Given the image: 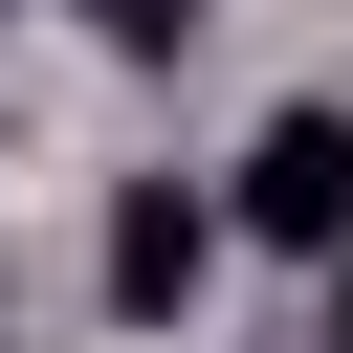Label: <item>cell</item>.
Listing matches in <instances>:
<instances>
[{
	"instance_id": "1",
	"label": "cell",
	"mask_w": 353,
	"mask_h": 353,
	"mask_svg": "<svg viewBox=\"0 0 353 353\" xmlns=\"http://www.w3.org/2000/svg\"><path fill=\"white\" fill-rule=\"evenodd\" d=\"M221 221L243 243H287V265H353V110L309 88V110H265L243 132V176H221Z\"/></svg>"
},
{
	"instance_id": "2",
	"label": "cell",
	"mask_w": 353,
	"mask_h": 353,
	"mask_svg": "<svg viewBox=\"0 0 353 353\" xmlns=\"http://www.w3.org/2000/svg\"><path fill=\"white\" fill-rule=\"evenodd\" d=\"M199 265H221V199L132 176V199H110V309H132V331H176V309H199Z\"/></svg>"
},
{
	"instance_id": "3",
	"label": "cell",
	"mask_w": 353,
	"mask_h": 353,
	"mask_svg": "<svg viewBox=\"0 0 353 353\" xmlns=\"http://www.w3.org/2000/svg\"><path fill=\"white\" fill-rule=\"evenodd\" d=\"M331 353H353V265H331Z\"/></svg>"
}]
</instances>
